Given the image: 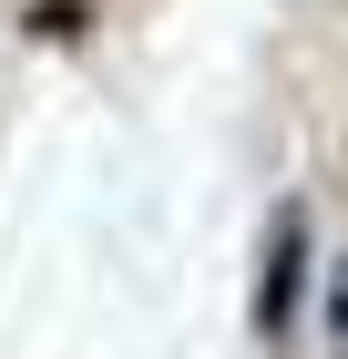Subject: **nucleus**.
Masks as SVG:
<instances>
[{
	"label": "nucleus",
	"instance_id": "nucleus-1",
	"mask_svg": "<svg viewBox=\"0 0 348 359\" xmlns=\"http://www.w3.org/2000/svg\"><path fill=\"white\" fill-rule=\"evenodd\" d=\"M307 277H318V247H307V205H277L267 247H256V339H287L297 329V298H307Z\"/></svg>",
	"mask_w": 348,
	"mask_h": 359
},
{
	"label": "nucleus",
	"instance_id": "nucleus-2",
	"mask_svg": "<svg viewBox=\"0 0 348 359\" xmlns=\"http://www.w3.org/2000/svg\"><path fill=\"white\" fill-rule=\"evenodd\" d=\"M328 329L348 339V257H338V267H328Z\"/></svg>",
	"mask_w": 348,
	"mask_h": 359
}]
</instances>
